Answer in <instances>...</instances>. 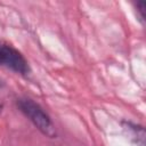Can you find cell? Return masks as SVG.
Segmentation results:
<instances>
[{
    "mask_svg": "<svg viewBox=\"0 0 146 146\" xmlns=\"http://www.w3.org/2000/svg\"><path fill=\"white\" fill-rule=\"evenodd\" d=\"M17 106L40 132L49 138L56 137V129L50 116L38 103L31 98L22 97L17 99Z\"/></svg>",
    "mask_w": 146,
    "mask_h": 146,
    "instance_id": "cell-1",
    "label": "cell"
},
{
    "mask_svg": "<svg viewBox=\"0 0 146 146\" xmlns=\"http://www.w3.org/2000/svg\"><path fill=\"white\" fill-rule=\"evenodd\" d=\"M0 65H5L16 73L26 75L30 73V65L25 57L10 44L0 41Z\"/></svg>",
    "mask_w": 146,
    "mask_h": 146,
    "instance_id": "cell-2",
    "label": "cell"
},
{
    "mask_svg": "<svg viewBox=\"0 0 146 146\" xmlns=\"http://www.w3.org/2000/svg\"><path fill=\"white\" fill-rule=\"evenodd\" d=\"M137 8V11L139 14V17H140V21L144 23L145 21V8H146V2L145 1H139L136 6Z\"/></svg>",
    "mask_w": 146,
    "mask_h": 146,
    "instance_id": "cell-3",
    "label": "cell"
}]
</instances>
